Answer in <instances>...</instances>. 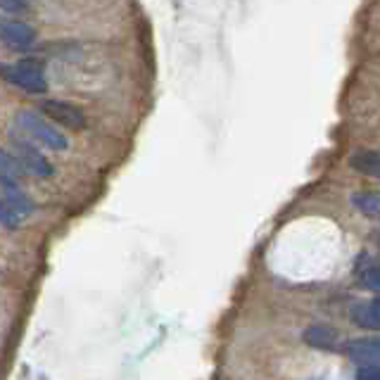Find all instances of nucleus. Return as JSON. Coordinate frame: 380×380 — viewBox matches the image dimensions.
Returning a JSON list of instances; mask_svg holds the SVG:
<instances>
[{
    "mask_svg": "<svg viewBox=\"0 0 380 380\" xmlns=\"http://www.w3.org/2000/svg\"><path fill=\"white\" fill-rule=\"evenodd\" d=\"M15 131L36 143L38 148L55 150V153H64L67 150V138L62 131L57 129L50 119H45L43 114L34 110H20L15 114Z\"/></svg>",
    "mask_w": 380,
    "mask_h": 380,
    "instance_id": "f257e3e1",
    "label": "nucleus"
},
{
    "mask_svg": "<svg viewBox=\"0 0 380 380\" xmlns=\"http://www.w3.org/2000/svg\"><path fill=\"white\" fill-rule=\"evenodd\" d=\"M0 78L5 83H10V86L31 95H41L48 90V78L43 64L38 59H20V62L0 64Z\"/></svg>",
    "mask_w": 380,
    "mask_h": 380,
    "instance_id": "f03ea898",
    "label": "nucleus"
},
{
    "mask_svg": "<svg viewBox=\"0 0 380 380\" xmlns=\"http://www.w3.org/2000/svg\"><path fill=\"white\" fill-rule=\"evenodd\" d=\"M10 146H12L10 155L17 160V164L22 167L24 174H29V176H38V178L52 176V164L45 160V155L41 153L38 146L29 141V138H24L22 134H17L15 129L10 131Z\"/></svg>",
    "mask_w": 380,
    "mask_h": 380,
    "instance_id": "7ed1b4c3",
    "label": "nucleus"
},
{
    "mask_svg": "<svg viewBox=\"0 0 380 380\" xmlns=\"http://www.w3.org/2000/svg\"><path fill=\"white\" fill-rule=\"evenodd\" d=\"M43 110V117L50 119L55 126H64V129H71V131H81L86 126V117L78 107L69 105V102H62V100H45L41 105Z\"/></svg>",
    "mask_w": 380,
    "mask_h": 380,
    "instance_id": "20e7f679",
    "label": "nucleus"
},
{
    "mask_svg": "<svg viewBox=\"0 0 380 380\" xmlns=\"http://www.w3.org/2000/svg\"><path fill=\"white\" fill-rule=\"evenodd\" d=\"M0 43L10 50H29L36 43V31L20 20H0Z\"/></svg>",
    "mask_w": 380,
    "mask_h": 380,
    "instance_id": "39448f33",
    "label": "nucleus"
},
{
    "mask_svg": "<svg viewBox=\"0 0 380 380\" xmlns=\"http://www.w3.org/2000/svg\"><path fill=\"white\" fill-rule=\"evenodd\" d=\"M347 354L361 366H380V335L352 340L347 345Z\"/></svg>",
    "mask_w": 380,
    "mask_h": 380,
    "instance_id": "423d86ee",
    "label": "nucleus"
},
{
    "mask_svg": "<svg viewBox=\"0 0 380 380\" xmlns=\"http://www.w3.org/2000/svg\"><path fill=\"white\" fill-rule=\"evenodd\" d=\"M349 316H352V321L357 323L359 328L380 330V300H369V302L354 304Z\"/></svg>",
    "mask_w": 380,
    "mask_h": 380,
    "instance_id": "0eeeda50",
    "label": "nucleus"
},
{
    "mask_svg": "<svg viewBox=\"0 0 380 380\" xmlns=\"http://www.w3.org/2000/svg\"><path fill=\"white\" fill-rule=\"evenodd\" d=\"M24 171L10 153L0 148V185L3 188H22Z\"/></svg>",
    "mask_w": 380,
    "mask_h": 380,
    "instance_id": "6e6552de",
    "label": "nucleus"
},
{
    "mask_svg": "<svg viewBox=\"0 0 380 380\" xmlns=\"http://www.w3.org/2000/svg\"><path fill=\"white\" fill-rule=\"evenodd\" d=\"M349 167L354 171L364 174V176L380 178V153H376V150H359V153L349 157Z\"/></svg>",
    "mask_w": 380,
    "mask_h": 380,
    "instance_id": "1a4fd4ad",
    "label": "nucleus"
},
{
    "mask_svg": "<svg viewBox=\"0 0 380 380\" xmlns=\"http://www.w3.org/2000/svg\"><path fill=\"white\" fill-rule=\"evenodd\" d=\"M302 340L316 349H333L337 345V330L330 325H309L302 333Z\"/></svg>",
    "mask_w": 380,
    "mask_h": 380,
    "instance_id": "9d476101",
    "label": "nucleus"
},
{
    "mask_svg": "<svg viewBox=\"0 0 380 380\" xmlns=\"http://www.w3.org/2000/svg\"><path fill=\"white\" fill-rule=\"evenodd\" d=\"M352 204H354V209H357V212L380 221V190L354 192V195H352Z\"/></svg>",
    "mask_w": 380,
    "mask_h": 380,
    "instance_id": "9b49d317",
    "label": "nucleus"
},
{
    "mask_svg": "<svg viewBox=\"0 0 380 380\" xmlns=\"http://www.w3.org/2000/svg\"><path fill=\"white\" fill-rule=\"evenodd\" d=\"M0 10L12 17H24L29 15V3L27 0H0Z\"/></svg>",
    "mask_w": 380,
    "mask_h": 380,
    "instance_id": "f8f14e48",
    "label": "nucleus"
},
{
    "mask_svg": "<svg viewBox=\"0 0 380 380\" xmlns=\"http://www.w3.org/2000/svg\"><path fill=\"white\" fill-rule=\"evenodd\" d=\"M0 224L8 226V228H15L20 224V214L10 207V202L5 197H0Z\"/></svg>",
    "mask_w": 380,
    "mask_h": 380,
    "instance_id": "ddd939ff",
    "label": "nucleus"
},
{
    "mask_svg": "<svg viewBox=\"0 0 380 380\" xmlns=\"http://www.w3.org/2000/svg\"><path fill=\"white\" fill-rule=\"evenodd\" d=\"M361 286L366 290H373V293H380V267H371L361 274Z\"/></svg>",
    "mask_w": 380,
    "mask_h": 380,
    "instance_id": "4468645a",
    "label": "nucleus"
},
{
    "mask_svg": "<svg viewBox=\"0 0 380 380\" xmlns=\"http://www.w3.org/2000/svg\"><path fill=\"white\" fill-rule=\"evenodd\" d=\"M354 380H380V366H359Z\"/></svg>",
    "mask_w": 380,
    "mask_h": 380,
    "instance_id": "2eb2a0df",
    "label": "nucleus"
}]
</instances>
